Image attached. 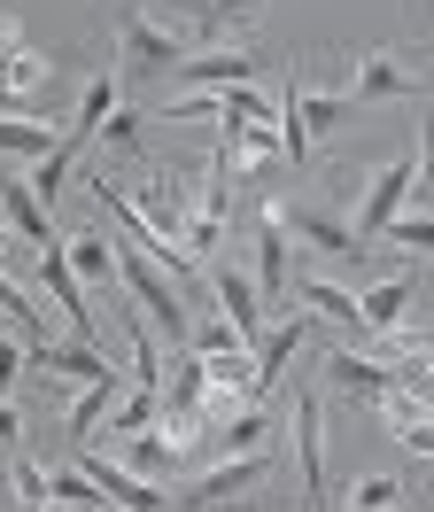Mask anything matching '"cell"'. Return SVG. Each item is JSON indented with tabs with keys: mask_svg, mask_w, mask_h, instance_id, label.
I'll return each instance as SVG.
<instances>
[{
	"mask_svg": "<svg viewBox=\"0 0 434 512\" xmlns=\"http://www.w3.org/2000/svg\"><path fill=\"white\" fill-rule=\"evenodd\" d=\"M427 78H434L427 55H396V47H380V55H365V63H357L349 101H396V94H419Z\"/></svg>",
	"mask_w": 434,
	"mask_h": 512,
	"instance_id": "cell-4",
	"label": "cell"
},
{
	"mask_svg": "<svg viewBox=\"0 0 434 512\" xmlns=\"http://www.w3.org/2000/svg\"><path fill=\"white\" fill-rule=\"evenodd\" d=\"M0 148H8L16 163H47L62 148V132L47 125V117H8V125H0Z\"/></svg>",
	"mask_w": 434,
	"mask_h": 512,
	"instance_id": "cell-18",
	"label": "cell"
},
{
	"mask_svg": "<svg viewBox=\"0 0 434 512\" xmlns=\"http://www.w3.org/2000/svg\"><path fill=\"white\" fill-rule=\"evenodd\" d=\"M217 303H225V319L248 334V350L264 342V288L248 280V272H217Z\"/></svg>",
	"mask_w": 434,
	"mask_h": 512,
	"instance_id": "cell-14",
	"label": "cell"
},
{
	"mask_svg": "<svg viewBox=\"0 0 434 512\" xmlns=\"http://www.w3.org/2000/svg\"><path fill=\"white\" fill-rule=\"evenodd\" d=\"M279 466V450H241V458H217L210 474H194L171 489V505H233L241 489H256V481Z\"/></svg>",
	"mask_w": 434,
	"mask_h": 512,
	"instance_id": "cell-1",
	"label": "cell"
},
{
	"mask_svg": "<svg viewBox=\"0 0 434 512\" xmlns=\"http://www.w3.org/2000/svg\"><path fill=\"white\" fill-rule=\"evenodd\" d=\"M295 303H310V311H318V319H341V326H357V295L349 288H334V280H295Z\"/></svg>",
	"mask_w": 434,
	"mask_h": 512,
	"instance_id": "cell-20",
	"label": "cell"
},
{
	"mask_svg": "<svg viewBox=\"0 0 434 512\" xmlns=\"http://www.w3.org/2000/svg\"><path fill=\"white\" fill-rule=\"evenodd\" d=\"M341 505H357V512H388V505H403V481H396V474H365L357 489H349V497H341Z\"/></svg>",
	"mask_w": 434,
	"mask_h": 512,
	"instance_id": "cell-24",
	"label": "cell"
},
{
	"mask_svg": "<svg viewBox=\"0 0 434 512\" xmlns=\"http://www.w3.org/2000/svg\"><path fill=\"white\" fill-rule=\"evenodd\" d=\"M279 218H287V233H295L303 249H318V256H365V233L326 218V210H303V202H295V210H279Z\"/></svg>",
	"mask_w": 434,
	"mask_h": 512,
	"instance_id": "cell-8",
	"label": "cell"
},
{
	"mask_svg": "<svg viewBox=\"0 0 434 512\" xmlns=\"http://www.w3.org/2000/svg\"><path fill=\"white\" fill-rule=\"evenodd\" d=\"M326 373H334V388H349V396H388V388H411L403 381V365H388V357H357V350H334L326 357Z\"/></svg>",
	"mask_w": 434,
	"mask_h": 512,
	"instance_id": "cell-10",
	"label": "cell"
},
{
	"mask_svg": "<svg viewBox=\"0 0 434 512\" xmlns=\"http://www.w3.org/2000/svg\"><path fill=\"white\" fill-rule=\"evenodd\" d=\"M124 381H132V365H109V373H93L86 396L70 404V443H78V450H86V435L109 419V404H117V388H124Z\"/></svg>",
	"mask_w": 434,
	"mask_h": 512,
	"instance_id": "cell-13",
	"label": "cell"
},
{
	"mask_svg": "<svg viewBox=\"0 0 434 512\" xmlns=\"http://www.w3.org/2000/svg\"><path fill=\"white\" fill-rule=\"evenodd\" d=\"M155 419H163V388H140V381H132V396L109 412L101 435H140V427H155Z\"/></svg>",
	"mask_w": 434,
	"mask_h": 512,
	"instance_id": "cell-21",
	"label": "cell"
},
{
	"mask_svg": "<svg viewBox=\"0 0 434 512\" xmlns=\"http://www.w3.org/2000/svg\"><path fill=\"white\" fill-rule=\"evenodd\" d=\"M16 505H55V474L31 466L24 450H16Z\"/></svg>",
	"mask_w": 434,
	"mask_h": 512,
	"instance_id": "cell-25",
	"label": "cell"
},
{
	"mask_svg": "<svg viewBox=\"0 0 434 512\" xmlns=\"http://www.w3.org/2000/svg\"><path fill=\"white\" fill-rule=\"evenodd\" d=\"M403 319H411V280H380V288L357 295V326L365 334H396Z\"/></svg>",
	"mask_w": 434,
	"mask_h": 512,
	"instance_id": "cell-15",
	"label": "cell"
},
{
	"mask_svg": "<svg viewBox=\"0 0 434 512\" xmlns=\"http://www.w3.org/2000/svg\"><path fill=\"white\" fill-rule=\"evenodd\" d=\"M0 303H8V342H55V334H47V311L31 303V288H24V272H16V264H8Z\"/></svg>",
	"mask_w": 434,
	"mask_h": 512,
	"instance_id": "cell-17",
	"label": "cell"
},
{
	"mask_svg": "<svg viewBox=\"0 0 434 512\" xmlns=\"http://www.w3.org/2000/svg\"><path fill=\"white\" fill-rule=\"evenodd\" d=\"M295 458H303V497L326 505V427H318V396H295Z\"/></svg>",
	"mask_w": 434,
	"mask_h": 512,
	"instance_id": "cell-9",
	"label": "cell"
},
{
	"mask_svg": "<svg viewBox=\"0 0 434 512\" xmlns=\"http://www.w3.org/2000/svg\"><path fill=\"white\" fill-rule=\"evenodd\" d=\"M140 125H148V117H132V109H117V117L101 125V140H109V148H140Z\"/></svg>",
	"mask_w": 434,
	"mask_h": 512,
	"instance_id": "cell-27",
	"label": "cell"
},
{
	"mask_svg": "<svg viewBox=\"0 0 434 512\" xmlns=\"http://www.w3.org/2000/svg\"><path fill=\"white\" fill-rule=\"evenodd\" d=\"M124 466H132V474H148V481H171V474L186 466V450H179V435H171V427L155 419V435L140 427V435L124 443Z\"/></svg>",
	"mask_w": 434,
	"mask_h": 512,
	"instance_id": "cell-12",
	"label": "cell"
},
{
	"mask_svg": "<svg viewBox=\"0 0 434 512\" xmlns=\"http://www.w3.org/2000/svg\"><path fill=\"white\" fill-rule=\"evenodd\" d=\"M287 249H295V233H287V218H279V202H264V210H256V288H264V303H279V295L295 288Z\"/></svg>",
	"mask_w": 434,
	"mask_h": 512,
	"instance_id": "cell-6",
	"label": "cell"
},
{
	"mask_svg": "<svg viewBox=\"0 0 434 512\" xmlns=\"http://www.w3.org/2000/svg\"><path fill=\"white\" fill-rule=\"evenodd\" d=\"M186 63V32L155 24V16H124L117 24V70L124 78H155V70Z\"/></svg>",
	"mask_w": 434,
	"mask_h": 512,
	"instance_id": "cell-2",
	"label": "cell"
},
{
	"mask_svg": "<svg viewBox=\"0 0 434 512\" xmlns=\"http://www.w3.org/2000/svg\"><path fill=\"white\" fill-rule=\"evenodd\" d=\"M295 117H303L310 140H326V132H341V94H318V86L295 78Z\"/></svg>",
	"mask_w": 434,
	"mask_h": 512,
	"instance_id": "cell-22",
	"label": "cell"
},
{
	"mask_svg": "<svg viewBox=\"0 0 434 512\" xmlns=\"http://www.w3.org/2000/svg\"><path fill=\"white\" fill-rule=\"evenodd\" d=\"M0 210H8V233H16V241H31V249H55V241H62L31 179H8V187H0Z\"/></svg>",
	"mask_w": 434,
	"mask_h": 512,
	"instance_id": "cell-11",
	"label": "cell"
},
{
	"mask_svg": "<svg viewBox=\"0 0 434 512\" xmlns=\"http://www.w3.org/2000/svg\"><path fill=\"white\" fill-rule=\"evenodd\" d=\"M31 272H39V288L55 295V311H62V326H70V334H78V342H101V326H93V303H86V288H78V264H70V249H39V264H31Z\"/></svg>",
	"mask_w": 434,
	"mask_h": 512,
	"instance_id": "cell-5",
	"label": "cell"
},
{
	"mask_svg": "<svg viewBox=\"0 0 434 512\" xmlns=\"http://www.w3.org/2000/svg\"><path fill=\"white\" fill-rule=\"evenodd\" d=\"M419 194H434V117H427V132H419Z\"/></svg>",
	"mask_w": 434,
	"mask_h": 512,
	"instance_id": "cell-28",
	"label": "cell"
},
{
	"mask_svg": "<svg viewBox=\"0 0 434 512\" xmlns=\"http://www.w3.org/2000/svg\"><path fill=\"white\" fill-rule=\"evenodd\" d=\"M403 194H419V163H411V156H388L365 179V202H357V233H365V241H388V225L403 218Z\"/></svg>",
	"mask_w": 434,
	"mask_h": 512,
	"instance_id": "cell-3",
	"label": "cell"
},
{
	"mask_svg": "<svg viewBox=\"0 0 434 512\" xmlns=\"http://www.w3.org/2000/svg\"><path fill=\"white\" fill-rule=\"evenodd\" d=\"M388 241H396V249H434V218H396Z\"/></svg>",
	"mask_w": 434,
	"mask_h": 512,
	"instance_id": "cell-26",
	"label": "cell"
},
{
	"mask_svg": "<svg viewBox=\"0 0 434 512\" xmlns=\"http://www.w3.org/2000/svg\"><path fill=\"white\" fill-rule=\"evenodd\" d=\"M47 78H55V55L8 47V109H24V94H47Z\"/></svg>",
	"mask_w": 434,
	"mask_h": 512,
	"instance_id": "cell-19",
	"label": "cell"
},
{
	"mask_svg": "<svg viewBox=\"0 0 434 512\" xmlns=\"http://www.w3.org/2000/svg\"><path fill=\"white\" fill-rule=\"evenodd\" d=\"M256 70H264V63H256L248 47H217V39H210L202 55H186V63H171L163 78H179L186 94H194V86H248Z\"/></svg>",
	"mask_w": 434,
	"mask_h": 512,
	"instance_id": "cell-7",
	"label": "cell"
},
{
	"mask_svg": "<svg viewBox=\"0 0 434 512\" xmlns=\"http://www.w3.org/2000/svg\"><path fill=\"white\" fill-rule=\"evenodd\" d=\"M86 140H93V125H70L55 156L31 163V187H39V202H62V194H70V163H78V148H86Z\"/></svg>",
	"mask_w": 434,
	"mask_h": 512,
	"instance_id": "cell-16",
	"label": "cell"
},
{
	"mask_svg": "<svg viewBox=\"0 0 434 512\" xmlns=\"http://www.w3.org/2000/svg\"><path fill=\"white\" fill-rule=\"evenodd\" d=\"M117 86H124V70H109V78H93L86 86V101H78V125H109V117H117Z\"/></svg>",
	"mask_w": 434,
	"mask_h": 512,
	"instance_id": "cell-23",
	"label": "cell"
}]
</instances>
